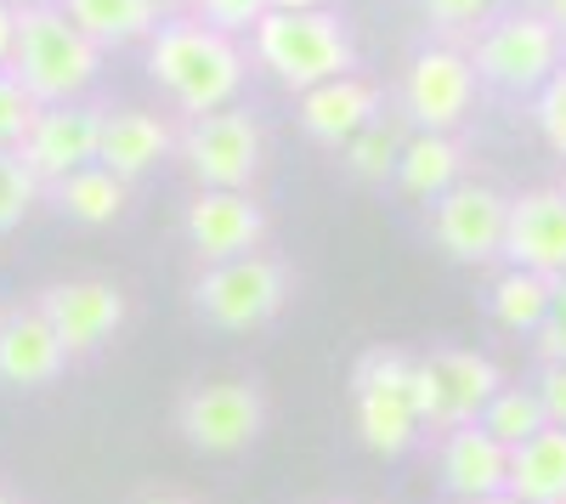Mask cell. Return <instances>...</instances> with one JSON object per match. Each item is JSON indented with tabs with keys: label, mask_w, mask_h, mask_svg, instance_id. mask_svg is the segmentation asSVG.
<instances>
[{
	"label": "cell",
	"mask_w": 566,
	"mask_h": 504,
	"mask_svg": "<svg viewBox=\"0 0 566 504\" xmlns=\"http://www.w3.org/2000/svg\"><path fill=\"white\" fill-rule=\"evenodd\" d=\"M23 7H63V0H23Z\"/></svg>",
	"instance_id": "obj_39"
},
{
	"label": "cell",
	"mask_w": 566,
	"mask_h": 504,
	"mask_svg": "<svg viewBox=\"0 0 566 504\" xmlns=\"http://www.w3.org/2000/svg\"><path fill=\"white\" fill-rule=\"evenodd\" d=\"M136 504H199V498H187V493H148V498H136Z\"/></svg>",
	"instance_id": "obj_36"
},
{
	"label": "cell",
	"mask_w": 566,
	"mask_h": 504,
	"mask_svg": "<svg viewBox=\"0 0 566 504\" xmlns=\"http://www.w3.org/2000/svg\"><path fill=\"white\" fill-rule=\"evenodd\" d=\"M176 154L199 188H250L266 159V130L244 108H216L176 130Z\"/></svg>",
	"instance_id": "obj_8"
},
{
	"label": "cell",
	"mask_w": 566,
	"mask_h": 504,
	"mask_svg": "<svg viewBox=\"0 0 566 504\" xmlns=\"http://www.w3.org/2000/svg\"><path fill=\"white\" fill-rule=\"evenodd\" d=\"M515 504H566V431L544 426L533 442L510 453V487Z\"/></svg>",
	"instance_id": "obj_21"
},
{
	"label": "cell",
	"mask_w": 566,
	"mask_h": 504,
	"mask_svg": "<svg viewBox=\"0 0 566 504\" xmlns=\"http://www.w3.org/2000/svg\"><path fill=\"white\" fill-rule=\"evenodd\" d=\"M148 74L165 97H176L187 108V119L199 114H216V108H232V97L244 91V74H250V57L244 45L199 23V18H170L154 29L148 40Z\"/></svg>",
	"instance_id": "obj_1"
},
{
	"label": "cell",
	"mask_w": 566,
	"mask_h": 504,
	"mask_svg": "<svg viewBox=\"0 0 566 504\" xmlns=\"http://www.w3.org/2000/svg\"><path fill=\"white\" fill-rule=\"evenodd\" d=\"M181 227H187V244H193V255L205 266L261 255V244H266V210L244 188H199L187 199Z\"/></svg>",
	"instance_id": "obj_14"
},
{
	"label": "cell",
	"mask_w": 566,
	"mask_h": 504,
	"mask_svg": "<svg viewBox=\"0 0 566 504\" xmlns=\"http://www.w3.org/2000/svg\"><path fill=\"white\" fill-rule=\"evenodd\" d=\"M437 471H442V487L459 504L504 498V487H510V448H499L482 426H459L437 448Z\"/></svg>",
	"instance_id": "obj_17"
},
{
	"label": "cell",
	"mask_w": 566,
	"mask_h": 504,
	"mask_svg": "<svg viewBox=\"0 0 566 504\" xmlns=\"http://www.w3.org/2000/svg\"><path fill=\"white\" fill-rule=\"evenodd\" d=\"M482 504H515V498H482Z\"/></svg>",
	"instance_id": "obj_40"
},
{
	"label": "cell",
	"mask_w": 566,
	"mask_h": 504,
	"mask_svg": "<svg viewBox=\"0 0 566 504\" xmlns=\"http://www.w3.org/2000/svg\"><path fill=\"white\" fill-rule=\"evenodd\" d=\"M45 312V324L57 329L63 351L69 357H97L119 329H125V290L114 279H97V272H85V279H63L52 290H40L34 301Z\"/></svg>",
	"instance_id": "obj_10"
},
{
	"label": "cell",
	"mask_w": 566,
	"mask_h": 504,
	"mask_svg": "<svg viewBox=\"0 0 566 504\" xmlns=\"http://www.w3.org/2000/svg\"><path fill=\"white\" fill-rule=\"evenodd\" d=\"M504 221H510V199L488 181H459L431 204V239L448 261L459 266H482L493 255H504Z\"/></svg>",
	"instance_id": "obj_11"
},
{
	"label": "cell",
	"mask_w": 566,
	"mask_h": 504,
	"mask_svg": "<svg viewBox=\"0 0 566 504\" xmlns=\"http://www.w3.org/2000/svg\"><path fill=\"white\" fill-rule=\"evenodd\" d=\"M538 402H544V420L566 431V363H544L538 380H533Z\"/></svg>",
	"instance_id": "obj_33"
},
{
	"label": "cell",
	"mask_w": 566,
	"mask_h": 504,
	"mask_svg": "<svg viewBox=\"0 0 566 504\" xmlns=\"http://www.w3.org/2000/svg\"><path fill=\"white\" fill-rule=\"evenodd\" d=\"M555 188H560V199H566V176H560V181H555Z\"/></svg>",
	"instance_id": "obj_41"
},
{
	"label": "cell",
	"mask_w": 566,
	"mask_h": 504,
	"mask_svg": "<svg viewBox=\"0 0 566 504\" xmlns=\"http://www.w3.org/2000/svg\"><path fill=\"white\" fill-rule=\"evenodd\" d=\"M63 369H69V351L40 306L0 312V380L18 391H34V386H52Z\"/></svg>",
	"instance_id": "obj_16"
},
{
	"label": "cell",
	"mask_w": 566,
	"mask_h": 504,
	"mask_svg": "<svg viewBox=\"0 0 566 504\" xmlns=\"http://www.w3.org/2000/svg\"><path fill=\"white\" fill-rule=\"evenodd\" d=\"M499 386H504V375L488 351L442 346V351L413 357V408H419V426L437 437L476 426L488 414V402L499 397Z\"/></svg>",
	"instance_id": "obj_5"
},
{
	"label": "cell",
	"mask_w": 566,
	"mask_h": 504,
	"mask_svg": "<svg viewBox=\"0 0 566 504\" xmlns=\"http://www.w3.org/2000/svg\"><path fill=\"white\" fill-rule=\"evenodd\" d=\"M12 52H18V7L0 0V69H12Z\"/></svg>",
	"instance_id": "obj_34"
},
{
	"label": "cell",
	"mask_w": 566,
	"mask_h": 504,
	"mask_svg": "<svg viewBox=\"0 0 566 504\" xmlns=\"http://www.w3.org/2000/svg\"><path fill=\"white\" fill-rule=\"evenodd\" d=\"M193 12H199V23L239 40V34H255V23L272 12V0H193Z\"/></svg>",
	"instance_id": "obj_30"
},
{
	"label": "cell",
	"mask_w": 566,
	"mask_h": 504,
	"mask_svg": "<svg viewBox=\"0 0 566 504\" xmlns=\"http://www.w3.org/2000/svg\"><path fill=\"white\" fill-rule=\"evenodd\" d=\"M52 199H57L63 216H74L85 227H108L130 204V181H119L108 165H85V170H74V176L57 181Z\"/></svg>",
	"instance_id": "obj_23"
},
{
	"label": "cell",
	"mask_w": 566,
	"mask_h": 504,
	"mask_svg": "<svg viewBox=\"0 0 566 504\" xmlns=\"http://www.w3.org/2000/svg\"><path fill=\"white\" fill-rule=\"evenodd\" d=\"M397 188L419 204H437L448 188H459L464 181V148H459V136L448 130H413L408 143H402V159H397Z\"/></svg>",
	"instance_id": "obj_20"
},
{
	"label": "cell",
	"mask_w": 566,
	"mask_h": 504,
	"mask_svg": "<svg viewBox=\"0 0 566 504\" xmlns=\"http://www.w3.org/2000/svg\"><path fill=\"white\" fill-rule=\"evenodd\" d=\"M170 148H176V130L159 114H148V108H114L103 119V154H97V165H108L119 181H136V176H148Z\"/></svg>",
	"instance_id": "obj_19"
},
{
	"label": "cell",
	"mask_w": 566,
	"mask_h": 504,
	"mask_svg": "<svg viewBox=\"0 0 566 504\" xmlns=\"http://www.w3.org/2000/svg\"><path fill=\"white\" fill-rule=\"evenodd\" d=\"M266 426V391L255 380H199L176 402V431L199 453H244Z\"/></svg>",
	"instance_id": "obj_9"
},
{
	"label": "cell",
	"mask_w": 566,
	"mask_h": 504,
	"mask_svg": "<svg viewBox=\"0 0 566 504\" xmlns=\"http://www.w3.org/2000/svg\"><path fill=\"white\" fill-rule=\"evenodd\" d=\"M317 0H272V12H312Z\"/></svg>",
	"instance_id": "obj_37"
},
{
	"label": "cell",
	"mask_w": 566,
	"mask_h": 504,
	"mask_svg": "<svg viewBox=\"0 0 566 504\" xmlns=\"http://www.w3.org/2000/svg\"><path fill=\"white\" fill-rule=\"evenodd\" d=\"M154 7H193V0H154Z\"/></svg>",
	"instance_id": "obj_38"
},
{
	"label": "cell",
	"mask_w": 566,
	"mask_h": 504,
	"mask_svg": "<svg viewBox=\"0 0 566 504\" xmlns=\"http://www.w3.org/2000/svg\"><path fill=\"white\" fill-rule=\"evenodd\" d=\"M34 114H40V103L0 69V148H18L29 136V125H34Z\"/></svg>",
	"instance_id": "obj_31"
},
{
	"label": "cell",
	"mask_w": 566,
	"mask_h": 504,
	"mask_svg": "<svg viewBox=\"0 0 566 504\" xmlns=\"http://www.w3.org/2000/svg\"><path fill=\"white\" fill-rule=\"evenodd\" d=\"M533 346H538V363H566V279H555L549 317H544V329L533 335Z\"/></svg>",
	"instance_id": "obj_32"
},
{
	"label": "cell",
	"mask_w": 566,
	"mask_h": 504,
	"mask_svg": "<svg viewBox=\"0 0 566 504\" xmlns=\"http://www.w3.org/2000/svg\"><path fill=\"white\" fill-rule=\"evenodd\" d=\"M499 448H522V442H533L549 420H544V402H538V391L533 386H499V397L488 402V414L476 420Z\"/></svg>",
	"instance_id": "obj_25"
},
{
	"label": "cell",
	"mask_w": 566,
	"mask_h": 504,
	"mask_svg": "<svg viewBox=\"0 0 566 504\" xmlns=\"http://www.w3.org/2000/svg\"><path fill=\"white\" fill-rule=\"evenodd\" d=\"M283 306H290V266L277 255L216 261V266H199V279H193V312L210 329H227V335L266 329Z\"/></svg>",
	"instance_id": "obj_6"
},
{
	"label": "cell",
	"mask_w": 566,
	"mask_h": 504,
	"mask_svg": "<svg viewBox=\"0 0 566 504\" xmlns=\"http://www.w3.org/2000/svg\"><path fill=\"white\" fill-rule=\"evenodd\" d=\"M250 52L255 63L290 91H317L328 80H346L352 63H357V45H352V29L335 18V12H266L250 34Z\"/></svg>",
	"instance_id": "obj_3"
},
{
	"label": "cell",
	"mask_w": 566,
	"mask_h": 504,
	"mask_svg": "<svg viewBox=\"0 0 566 504\" xmlns=\"http://www.w3.org/2000/svg\"><path fill=\"white\" fill-rule=\"evenodd\" d=\"M476 69H470V52L459 45H424V52L408 63L402 74V114L419 125V130H448L470 114L476 103Z\"/></svg>",
	"instance_id": "obj_13"
},
{
	"label": "cell",
	"mask_w": 566,
	"mask_h": 504,
	"mask_svg": "<svg viewBox=\"0 0 566 504\" xmlns=\"http://www.w3.org/2000/svg\"><path fill=\"white\" fill-rule=\"evenodd\" d=\"M374 119H380V91L368 80L346 74V80H328L317 91L301 97V130L323 148H346L352 136H363Z\"/></svg>",
	"instance_id": "obj_18"
},
{
	"label": "cell",
	"mask_w": 566,
	"mask_h": 504,
	"mask_svg": "<svg viewBox=\"0 0 566 504\" xmlns=\"http://www.w3.org/2000/svg\"><path fill=\"white\" fill-rule=\"evenodd\" d=\"M533 125H538V136L566 159V63L544 80V91L533 97Z\"/></svg>",
	"instance_id": "obj_29"
},
{
	"label": "cell",
	"mask_w": 566,
	"mask_h": 504,
	"mask_svg": "<svg viewBox=\"0 0 566 504\" xmlns=\"http://www.w3.org/2000/svg\"><path fill=\"white\" fill-rule=\"evenodd\" d=\"M419 12L431 18L437 29H448V34H470V40H476L499 18V0H419Z\"/></svg>",
	"instance_id": "obj_28"
},
{
	"label": "cell",
	"mask_w": 566,
	"mask_h": 504,
	"mask_svg": "<svg viewBox=\"0 0 566 504\" xmlns=\"http://www.w3.org/2000/svg\"><path fill=\"white\" fill-rule=\"evenodd\" d=\"M40 108L80 103L103 74V45L85 40L63 7H18V52L7 69Z\"/></svg>",
	"instance_id": "obj_2"
},
{
	"label": "cell",
	"mask_w": 566,
	"mask_h": 504,
	"mask_svg": "<svg viewBox=\"0 0 566 504\" xmlns=\"http://www.w3.org/2000/svg\"><path fill=\"white\" fill-rule=\"evenodd\" d=\"M103 108H91V103H52V108H40L29 136L18 143L23 165L40 176V188H57L63 176L85 170V165H97L103 154Z\"/></svg>",
	"instance_id": "obj_12"
},
{
	"label": "cell",
	"mask_w": 566,
	"mask_h": 504,
	"mask_svg": "<svg viewBox=\"0 0 566 504\" xmlns=\"http://www.w3.org/2000/svg\"><path fill=\"white\" fill-rule=\"evenodd\" d=\"M34 199H40V176L23 165L18 148H0V233H7V227H18Z\"/></svg>",
	"instance_id": "obj_27"
},
{
	"label": "cell",
	"mask_w": 566,
	"mask_h": 504,
	"mask_svg": "<svg viewBox=\"0 0 566 504\" xmlns=\"http://www.w3.org/2000/svg\"><path fill=\"white\" fill-rule=\"evenodd\" d=\"M63 12H69V23L85 40H97L103 52L154 40V29H159V7H154V0H63Z\"/></svg>",
	"instance_id": "obj_22"
},
{
	"label": "cell",
	"mask_w": 566,
	"mask_h": 504,
	"mask_svg": "<svg viewBox=\"0 0 566 504\" xmlns=\"http://www.w3.org/2000/svg\"><path fill=\"white\" fill-rule=\"evenodd\" d=\"M0 504H18V498H7V493H0Z\"/></svg>",
	"instance_id": "obj_42"
},
{
	"label": "cell",
	"mask_w": 566,
	"mask_h": 504,
	"mask_svg": "<svg viewBox=\"0 0 566 504\" xmlns=\"http://www.w3.org/2000/svg\"><path fill=\"white\" fill-rule=\"evenodd\" d=\"M352 420L363 448L386 453H408L419 442V408H413V357L402 346H368L352 369Z\"/></svg>",
	"instance_id": "obj_4"
},
{
	"label": "cell",
	"mask_w": 566,
	"mask_h": 504,
	"mask_svg": "<svg viewBox=\"0 0 566 504\" xmlns=\"http://www.w3.org/2000/svg\"><path fill=\"white\" fill-rule=\"evenodd\" d=\"M538 12L560 29V40H566V0H538Z\"/></svg>",
	"instance_id": "obj_35"
},
{
	"label": "cell",
	"mask_w": 566,
	"mask_h": 504,
	"mask_svg": "<svg viewBox=\"0 0 566 504\" xmlns=\"http://www.w3.org/2000/svg\"><path fill=\"white\" fill-rule=\"evenodd\" d=\"M504 261L515 272L566 279V199H560V188H533L522 199H510Z\"/></svg>",
	"instance_id": "obj_15"
},
{
	"label": "cell",
	"mask_w": 566,
	"mask_h": 504,
	"mask_svg": "<svg viewBox=\"0 0 566 504\" xmlns=\"http://www.w3.org/2000/svg\"><path fill=\"white\" fill-rule=\"evenodd\" d=\"M549 295H555V279H544V272H504V279L493 284L488 306L504 329L515 335H538L544 329V317H549Z\"/></svg>",
	"instance_id": "obj_24"
},
{
	"label": "cell",
	"mask_w": 566,
	"mask_h": 504,
	"mask_svg": "<svg viewBox=\"0 0 566 504\" xmlns=\"http://www.w3.org/2000/svg\"><path fill=\"white\" fill-rule=\"evenodd\" d=\"M560 63H566V40L544 12H499L470 40V69H476V80H488L499 91H522V97H538L544 80Z\"/></svg>",
	"instance_id": "obj_7"
},
{
	"label": "cell",
	"mask_w": 566,
	"mask_h": 504,
	"mask_svg": "<svg viewBox=\"0 0 566 504\" xmlns=\"http://www.w3.org/2000/svg\"><path fill=\"white\" fill-rule=\"evenodd\" d=\"M402 143H408V136H397L386 119H374L363 136H352V143H346V170L357 181H386V176H397Z\"/></svg>",
	"instance_id": "obj_26"
}]
</instances>
